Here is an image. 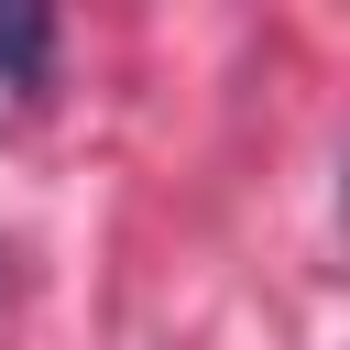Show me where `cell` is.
Instances as JSON below:
<instances>
[{
	"mask_svg": "<svg viewBox=\"0 0 350 350\" xmlns=\"http://www.w3.org/2000/svg\"><path fill=\"white\" fill-rule=\"evenodd\" d=\"M44 55H55V22H44V11H0V66H11V88H44Z\"/></svg>",
	"mask_w": 350,
	"mask_h": 350,
	"instance_id": "obj_1",
	"label": "cell"
}]
</instances>
